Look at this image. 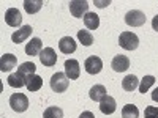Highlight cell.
Instances as JSON below:
<instances>
[{
	"instance_id": "cell-26",
	"label": "cell",
	"mask_w": 158,
	"mask_h": 118,
	"mask_svg": "<svg viewBox=\"0 0 158 118\" xmlns=\"http://www.w3.org/2000/svg\"><path fill=\"white\" fill-rule=\"evenodd\" d=\"M19 73H22L24 76H30V74H35V71H36V66H35V63H32V61H25V63H22L21 66H19V69H18Z\"/></svg>"
},
{
	"instance_id": "cell-29",
	"label": "cell",
	"mask_w": 158,
	"mask_h": 118,
	"mask_svg": "<svg viewBox=\"0 0 158 118\" xmlns=\"http://www.w3.org/2000/svg\"><path fill=\"white\" fill-rule=\"evenodd\" d=\"M152 27H153V30H155V32H158V14L152 19Z\"/></svg>"
},
{
	"instance_id": "cell-11",
	"label": "cell",
	"mask_w": 158,
	"mask_h": 118,
	"mask_svg": "<svg viewBox=\"0 0 158 118\" xmlns=\"http://www.w3.org/2000/svg\"><path fill=\"white\" fill-rule=\"evenodd\" d=\"M30 35H32V25H24V27H21L19 30H16L15 33L11 35V41L15 43V44H21Z\"/></svg>"
},
{
	"instance_id": "cell-27",
	"label": "cell",
	"mask_w": 158,
	"mask_h": 118,
	"mask_svg": "<svg viewBox=\"0 0 158 118\" xmlns=\"http://www.w3.org/2000/svg\"><path fill=\"white\" fill-rule=\"evenodd\" d=\"M144 116L146 118H158V107L155 106H149L144 110Z\"/></svg>"
},
{
	"instance_id": "cell-5",
	"label": "cell",
	"mask_w": 158,
	"mask_h": 118,
	"mask_svg": "<svg viewBox=\"0 0 158 118\" xmlns=\"http://www.w3.org/2000/svg\"><path fill=\"white\" fill-rule=\"evenodd\" d=\"M70 5V13L74 18H84L89 13V3L85 0H71Z\"/></svg>"
},
{
	"instance_id": "cell-6",
	"label": "cell",
	"mask_w": 158,
	"mask_h": 118,
	"mask_svg": "<svg viewBox=\"0 0 158 118\" xmlns=\"http://www.w3.org/2000/svg\"><path fill=\"white\" fill-rule=\"evenodd\" d=\"M38 57H40V61H41L43 66H54L57 63V54L52 47H44Z\"/></svg>"
},
{
	"instance_id": "cell-31",
	"label": "cell",
	"mask_w": 158,
	"mask_h": 118,
	"mask_svg": "<svg viewBox=\"0 0 158 118\" xmlns=\"http://www.w3.org/2000/svg\"><path fill=\"white\" fill-rule=\"evenodd\" d=\"M152 99H153L155 102H158V87L152 91Z\"/></svg>"
},
{
	"instance_id": "cell-28",
	"label": "cell",
	"mask_w": 158,
	"mask_h": 118,
	"mask_svg": "<svg viewBox=\"0 0 158 118\" xmlns=\"http://www.w3.org/2000/svg\"><path fill=\"white\" fill-rule=\"evenodd\" d=\"M79 118H95V115L92 112H89V110H85V112H82L81 115H79Z\"/></svg>"
},
{
	"instance_id": "cell-17",
	"label": "cell",
	"mask_w": 158,
	"mask_h": 118,
	"mask_svg": "<svg viewBox=\"0 0 158 118\" xmlns=\"http://www.w3.org/2000/svg\"><path fill=\"white\" fill-rule=\"evenodd\" d=\"M89 96H90V99L92 101H97V102H101V99L103 98H106L108 95H106V88H104V85H94L90 88V91H89Z\"/></svg>"
},
{
	"instance_id": "cell-14",
	"label": "cell",
	"mask_w": 158,
	"mask_h": 118,
	"mask_svg": "<svg viewBox=\"0 0 158 118\" xmlns=\"http://www.w3.org/2000/svg\"><path fill=\"white\" fill-rule=\"evenodd\" d=\"M43 50V43L40 38H32L30 41L25 46V54L30 55V57H35V55H40Z\"/></svg>"
},
{
	"instance_id": "cell-12",
	"label": "cell",
	"mask_w": 158,
	"mask_h": 118,
	"mask_svg": "<svg viewBox=\"0 0 158 118\" xmlns=\"http://www.w3.org/2000/svg\"><path fill=\"white\" fill-rule=\"evenodd\" d=\"M111 66L115 73H123L130 68V58L127 55H115L112 58V63H111Z\"/></svg>"
},
{
	"instance_id": "cell-18",
	"label": "cell",
	"mask_w": 158,
	"mask_h": 118,
	"mask_svg": "<svg viewBox=\"0 0 158 118\" xmlns=\"http://www.w3.org/2000/svg\"><path fill=\"white\" fill-rule=\"evenodd\" d=\"M84 24H85V27L89 30H97L100 27V18H98V14L89 11L87 14L84 16Z\"/></svg>"
},
{
	"instance_id": "cell-15",
	"label": "cell",
	"mask_w": 158,
	"mask_h": 118,
	"mask_svg": "<svg viewBox=\"0 0 158 118\" xmlns=\"http://www.w3.org/2000/svg\"><path fill=\"white\" fill-rule=\"evenodd\" d=\"M76 47H77V44L71 36H63L59 41V49L62 54H73L76 50Z\"/></svg>"
},
{
	"instance_id": "cell-19",
	"label": "cell",
	"mask_w": 158,
	"mask_h": 118,
	"mask_svg": "<svg viewBox=\"0 0 158 118\" xmlns=\"http://www.w3.org/2000/svg\"><path fill=\"white\" fill-rule=\"evenodd\" d=\"M138 87H139V81H138V77L135 74L127 76L123 81H122V88L125 91H135Z\"/></svg>"
},
{
	"instance_id": "cell-13",
	"label": "cell",
	"mask_w": 158,
	"mask_h": 118,
	"mask_svg": "<svg viewBox=\"0 0 158 118\" xmlns=\"http://www.w3.org/2000/svg\"><path fill=\"white\" fill-rule=\"evenodd\" d=\"M6 82H8V85L13 87V88H21V87H24V85H27V76H24L22 73L16 71V73H13V74L8 76Z\"/></svg>"
},
{
	"instance_id": "cell-20",
	"label": "cell",
	"mask_w": 158,
	"mask_h": 118,
	"mask_svg": "<svg viewBox=\"0 0 158 118\" xmlns=\"http://www.w3.org/2000/svg\"><path fill=\"white\" fill-rule=\"evenodd\" d=\"M25 87H27L29 91H38L40 88L43 87V79L40 76H36V74H30L27 77V85Z\"/></svg>"
},
{
	"instance_id": "cell-4",
	"label": "cell",
	"mask_w": 158,
	"mask_h": 118,
	"mask_svg": "<svg viewBox=\"0 0 158 118\" xmlns=\"http://www.w3.org/2000/svg\"><path fill=\"white\" fill-rule=\"evenodd\" d=\"M125 22L130 27H141L146 24V14L139 10H131L125 14Z\"/></svg>"
},
{
	"instance_id": "cell-1",
	"label": "cell",
	"mask_w": 158,
	"mask_h": 118,
	"mask_svg": "<svg viewBox=\"0 0 158 118\" xmlns=\"http://www.w3.org/2000/svg\"><path fill=\"white\" fill-rule=\"evenodd\" d=\"M51 88L56 91V93H63L67 91L68 85H70V79L67 77L65 73H56L54 76L51 77Z\"/></svg>"
},
{
	"instance_id": "cell-22",
	"label": "cell",
	"mask_w": 158,
	"mask_h": 118,
	"mask_svg": "<svg viewBox=\"0 0 158 118\" xmlns=\"http://www.w3.org/2000/svg\"><path fill=\"white\" fill-rule=\"evenodd\" d=\"M139 116V110L133 104H127L122 109V118H138Z\"/></svg>"
},
{
	"instance_id": "cell-16",
	"label": "cell",
	"mask_w": 158,
	"mask_h": 118,
	"mask_svg": "<svg viewBox=\"0 0 158 118\" xmlns=\"http://www.w3.org/2000/svg\"><path fill=\"white\" fill-rule=\"evenodd\" d=\"M115 109H117V104H115V99H114L112 96H106V98L101 99V102H100V110H101V113L111 115V113L115 112Z\"/></svg>"
},
{
	"instance_id": "cell-3",
	"label": "cell",
	"mask_w": 158,
	"mask_h": 118,
	"mask_svg": "<svg viewBox=\"0 0 158 118\" xmlns=\"http://www.w3.org/2000/svg\"><path fill=\"white\" fill-rule=\"evenodd\" d=\"M10 106L15 112H25L29 109V98L24 93H13L10 98Z\"/></svg>"
},
{
	"instance_id": "cell-9",
	"label": "cell",
	"mask_w": 158,
	"mask_h": 118,
	"mask_svg": "<svg viewBox=\"0 0 158 118\" xmlns=\"http://www.w3.org/2000/svg\"><path fill=\"white\" fill-rule=\"evenodd\" d=\"M5 22L10 25V27H19L22 22V16L18 8H8L5 13Z\"/></svg>"
},
{
	"instance_id": "cell-25",
	"label": "cell",
	"mask_w": 158,
	"mask_h": 118,
	"mask_svg": "<svg viewBox=\"0 0 158 118\" xmlns=\"http://www.w3.org/2000/svg\"><path fill=\"white\" fill-rule=\"evenodd\" d=\"M155 84V77L153 76H144L142 77V81H141V84H139V93H146V91L152 87Z\"/></svg>"
},
{
	"instance_id": "cell-23",
	"label": "cell",
	"mask_w": 158,
	"mask_h": 118,
	"mask_svg": "<svg viewBox=\"0 0 158 118\" xmlns=\"http://www.w3.org/2000/svg\"><path fill=\"white\" fill-rule=\"evenodd\" d=\"M77 39H79V43H82V46H92V43H94V35L89 30H79Z\"/></svg>"
},
{
	"instance_id": "cell-30",
	"label": "cell",
	"mask_w": 158,
	"mask_h": 118,
	"mask_svg": "<svg viewBox=\"0 0 158 118\" xmlns=\"http://www.w3.org/2000/svg\"><path fill=\"white\" fill-rule=\"evenodd\" d=\"M109 3H111L109 0H108V2H98V0H95V5H97V6H100V8H104V6L109 5Z\"/></svg>"
},
{
	"instance_id": "cell-24",
	"label": "cell",
	"mask_w": 158,
	"mask_h": 118,
	"mask_svg": "<svg viewBox=\"0 0 158 118\" xmlns=\"http://www.w3.org/2000/svg\"><path fill=\"white\" fill-rule=\"evenodd\" d=\"M43 118H63V110L60 107H56V106H51L44 110L43 113Z\"/></svg>"
},
{
	"instance_id": "cell-7",
	"label": "cell",
	"mask_w": 158,
	"mask_h": 118,
	"mask_svg": "<svg viewBox=\"0 0 158 118\" xmlns=\"http://www.w3.org/2000/svg\"><path fill=\"white\" fill-rule=\"evenodd\" d=\"M65 74L70 81H76L81 76V68H79V61L74 58H70L65 61Z\"/></svg>"
},
{
	"instance_id": "cell-21",
	"label": "cell",
	"mask_w": 158,
	"mask_h": 118,
	"mask_svg": "<svg viewBox=\"0 0 158 118\" xmlns=\"http://www.w3.org/2000/svg\"><path fill=\"white\" fill-rule=\"evenodd\" d=\"M43 5H44L43 0H25L24 2V8H25V11H27L29 14H35V13H38Z\"/></svg>"
},
{
	"instance_id": "cell-2",
	"label": "cell",
	"mask_w": 158,
	"mask_h": 118,
	"mask_svg": "<svg viewBox=\"0 0 158 118\" xmlns=\"http://www.w3.org/2000/svg\"><path fill=\"white\" fill-rule=\"evenodd\" d=\"M118 44L125 50H135L139 46V38L133 32H122L118 36Z\"/></svg>"
},
{
	"instance_id": "cell-10",
	"label": "cell",
	"mask_w": 158,
	"mask_h": 118,
	"mask_svg": "<svg viewBox=\"0 0 158 118\" xmlns=\"http://www.w3.org/2000/svg\"><path fill=\"white\" fill-rule=\"evenodd\" d=\"M16 65H18L16 55H13V54H3L2 58H0V71H2V73H8L13 68H16Z\"/></svg>"
},
{
	"instance_id": "cell-8",
	"label": "cell",
	"mask_w": 158,
	"mask_h": 118,
	"mask_svg": "<svg viewBox=\"0 0 158 118\" xmlns=\"http://www.w3.org/2000/svg\"><path fill=\"white\" fill-rule=\"evenodd\" d=\"M84 68L89 74H98L101 69H103V61L100 57H95V55H92L89 57L85 61H84Z\"/></svg>"
}]
</instances>
